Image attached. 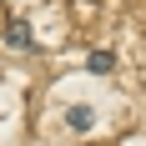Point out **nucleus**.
<instances>
[{"label":"nucleus","instance_id":"f257e3e1","mask_svg":"<svg viewBox=\"0 0 146 146\" xmlns=\"http://www.w3.org/2000/svg\"><path fill=\"white\" fill-rule=\"evenodd\" d=\"M91 106H71V111H66V126H71V131H91Z\"/></svg>","mask_w":146,"mask_h":146},{"label":"nucleus","instance_id":"f03ea898","mask_svg":"<svg viewBox=\"0 0 146 146\" xmlns=\"http://www.w3.org/2000/svg\"><path fill=\"white\" fill-rule=\"evenodd\" d=\"M5 40H10V45H30V25H25V20H10Z\"/></svg>","mask_w":146,"mask_h":146},{"label":"nucleus","instance_id":"7ed1b4c3","mask_svg":"<svg viewBox=\"0 0 146 146\" xmlns=\"http://www.w3.org/2000/svg\"><path fill=\"white\" fill-rule=\"evenodd\" d=\"M111 66H116V60H111V50H96V56H91V71H96V76H106Z\"/></svg>","mask_w":146,"mask_h":146}]
</instances>
